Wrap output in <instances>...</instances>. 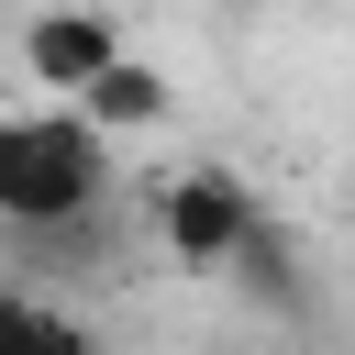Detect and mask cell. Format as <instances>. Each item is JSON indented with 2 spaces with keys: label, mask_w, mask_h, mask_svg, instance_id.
<instances>
[{
  "label": "cell",
  "mask_w": 355,
  "mask_h": 355,
  "mask_svg": "<svg viewBox=\"0 0 355 355\" xmlns=\"http://www.w3.org/2000/svg\"><path fill=\"white\" fill-rule=\"evenodd\" d=\"M122 144L78 111V100H11L0 111V222L11 233H67L100 211Z\"/></svg>",
  "instance_id": "6da1fadb"
},
{
  "label": "cell",
  "mask_w": 355,
  "mask_h": 355,
  "mask_svg": "<svg viewBox=\"0 0 355 355\" xmlns=\"http://www.w3.org/2000/svg\"><path fill=\"white\" fill-rule=\"evenodd\" d=\"M11 55H22V89H33V100H89V89L133 55V33H122L111 11H89V0H44V11H22Z\"/></svg>",
  "instance_id": "7a4b0ae2"
},
{
  "label": "cell",
  "mask_w": 355,
  "mask_h": 355,
  "mask_svg": "<svg viewBox=\"0 0 355 355\" xmlns=\"http://www.w3.org/2000/svg\"><path fill=\"white\" fill-rule=\"evenodd\" d=\"M155 222H166V244H178V255H222V244L244 233V200H233L222 178H178V189L155 200Z\"/></svg>",
  "instance_id": "3957f363"
},
{
  "label": "cell",
  "mask_w": 355,
  "mask_h": 355,
  "mask_svg": "<svg viewBox=\"0 0 355 355\" xmlns=\"http://www.w3.org/2000/svg\"><path fill=\"white\" fill-rule=\"evenodd\" d=\"M78 111H89V122H100V133L122 144V133H144V122H155L166 100H155V67H144V55H122V67H111V78H100V89L78 100Z\"/></svg>",
  "instance_id": "277c9868"
},
{
  "label": "cell",
  "mask_w": 355,
  "mask_h": 355,
  "mask_svg": "<svg viewBox=\"0 0 355 355\" xmlns=\"http://www.w3.org/2000/svg\"><path fill=\"white\" fill-rule=\"evenodd\" d=\"M11 355H89V333H67V322L22 288V300H11Z\"/></svg>",
  "instance_id": "5b68a950"
}]
</instances>
